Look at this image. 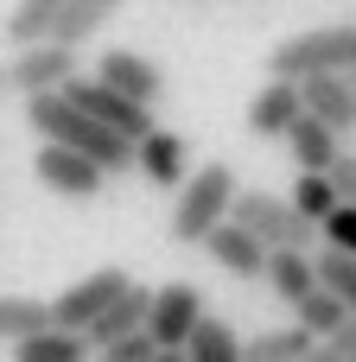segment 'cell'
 <instances>
[{"label":"cell","instance_id":"1","mask_svg":"<svg viewBox=\"0 0 356 362\" xmlns=\"http://www.w3.org/2000/svg\"><path fill=\"white\" fill-rule=\"evenodd\" d=\"M25 127H32L38 140L76 146V153H83V159H96V165H102L108 178L134 165V140H127L121 127L96 121L89 108H76V102H70L64 89H38V95H25Z\"/></svg>","mask_w":356,"mask_h":362},{"label":"cell","instance_id":"10","mask_svg":"<svg viewBox=\"0 0 356 362\" xmlns=\"http://www.w3.org/2000/svg\"><path fill=\"white\" fill-rule=\"evenodd\" d=\"M127 280H134L127 267H96V274H83L76 286H64V293L51 299V318H57L64 331H89V318H96V312H102Z\"/></svg>","mask_w":356,"mask_h":362},{"label":"cell","instance_id":"19","mask_svg":"<svg viewBox=\"0 0 356 362\" xmlns=\"http://www.w3.org/2000/svg\"><path fill=\"white\" fill-rule=\"evenodd\" d=\"M6 350L19 362H83L89 356V337L83 331H64V325H45V331H32V337H19Z\"/></svg>","mask_w":356,"mask_h":362},{"label":"cell","instance_id":"17","mask_svg":"<svg viewBox=\"0 0 356 362\" xmlns=\"http://www.w3.org/2000/svg\"><path fill=\"white\" fill-rule=\"evenodd\" d=\"M280 140L293 146L299 172H325V165L338 159V146H344V134H338V127H325V121H318V115H306V108L293 115V127H287Z\"/></svg>","mask_w":356,"mask_h":362},{"label":"cell","instance_id":"29","mask_svg":"<svg viewBox=\"0 0 356 362\" xmlns=\"http://www.w3.org/2000/svg\"><path fill=\"white\" fill-rule=\"evenodd\" d=\"M0 89H6V64H0Z\"/></svg>","mask_w":356,"mask_h":362},{"label":"cell","instance_id":"22","mask_svg":"<svg viewBox=\"0 0 356 362\" xmlns=\"http://www.w3.org/2000/svg\"><path fill=\"white\" fill-rule=\"evenodd\" d=\"M45 325H57L45 299H0V344H19V337H32Z\"/></svg>","mask_w":356,"mask_h":362},{"label":"cell","instance_id":"21","mask_svg":"<svg viewBox=\"0 0 356 362\" xmlns=\"http://www.w3.org/2000/svg\"><path fill=\"white\" fill-rule=\"evenodd\" d=\"M242 356H255V362H312L318 356V337L306 325H287V331H261L255 344H242Z\"/></svg>","mask_w":356,"mask_h":362},{"label":"cell","instance_id":"18","mask_svg":"<svg viewBox=\"0 0 356 362\" xmlns=\"http://www.w3.org/2000/svg\"><path fill=\"white\" fill-rule=\"evenodd\" d=\"M261 280L274 286V299H280V305L306 299V293L318 286V267H312V248H268V267H261Z\"/></svg>","mask_w":356,"mask_h":362},{"label":"cell","instance_id":"24","mask_svg":"<svg viewBox=\"0 0 356 362\" xmlns=\"http://www.w3.org/2000/svg\"><path fill=\"white\" fill-rule=\"evenodd\" d=\"M64 0H19L13 13H6V45H25V38H45L51 32V13H57Z\"/></svg>","mask_w":356,"mask_h":362},{"label":"cell","instance_id":"2","mask_svg":"<svg viewBox=\"0 0 356 362\" xmlns=\"http://www.w3.org/2000/svg\"><path fill=\"white\" fill-rule=\"evenodd\" d=\"M229 197H236V172H229V165H204V172L178 178L172 242H178V248H197V242H204V229L229 216Z\"/></svg>","mask_w":356,"mask_h":362},{"label":"cell","instance_id":"8","mask_svg":"<svg viewBox=\"0 0 356 362\" xmlns=\"http://www.w3.org/2000/svg\"><path fill=\"white\" fill-rule=\"evenodd\" d=\"M32 178H38L45 191H57V197H96L108 172H102L96 159H83L76 146H57V140H45V146L32 153Z\"/></svg>","mask_w":356,"mask_h":362},{"label":"cell","instance_id":"3","mask_svg":"<svg viewBox=\"0 0 356 362\" xmlns=\"http://www.w3.org/2000/svg\"><path fill=\"white\" fill-rule=\"evenodd\" d=\"M356 64V25H318V32H293L274 45L268 76H312V70H350Z\"/></svg>","mask_w":356,"mask_h":362},{"label":"cell","instance_id":"26","mask_svg":"<svg viewBox=\"0 0 356 362\" xmlns=\"http://www.w3.org/2000/svg\"><path fill=\"white\" fill-rule=\"evenodd\" d=\"M102 356H108V362H159V344H153V331L140 325V331L108 337V344H102Z\"/></svg>","mask_w":356,"mask_h":362},{"label":"cell","instance_id":"11","mask_svg":"<svg viewBox=\"0 0 356 362\" xmlns=\"http://www.w3.org/2000/svg\"><path fill=\"white\" fill-rule=\"evenodd\" d=\"M299 108L318 115V121L338 127V134H356V83H350V70H312V76H299Z\"/></svg>","mask_w":356,"mask_h":362},{"label":"cell","instance_id":"28","mask_svg":"<svg viewBox=\"0 0 356 362\" xmlns=\"http://www.w3.org/2000/svg\"><path fill=\"white\" fill-rule=\"evenodd\" d=\"M325 178L338 185V197H344V204H356V153H344V146H338V159L325 165Z\"/></svg>","mask_w":356,"mask_h":362},{"label":"cell","instance_id":"25","mask_svg":"<svg viewBox=\"0 0 356 362\" xmlns=\"http://www.w3.org/2000/svg\"><path fill=\"white\" fill-rule=\"evenodd\" d=\"M287 204H293L299 216H312V223H318V216L338 204V185H331L325 172H299V185H293V197H287Z\"/></svg>","mask_w":356,"mask_h":362},{"label":"cell","instance_id":"13","mask_svg":"<svg viewBox=\"0 0 356 362\" xmlns=\"http://www.w3.org/2000/svg\"><path fill=\"white\" fill-rule=\"evenodd\" d=\"M185 140L178 134H166V127H147L140 140H134V172L153 185V191H172L178 178H185Z\"/></svg>","mask_w":356,"mask_h":362},{"label":"cell","instance_id":"4","mask_svg":"<svg viewBox=\"0 0 356 362\" xmlns=\"http://www.w3.org/2000/svg\"><path fill=\"white\" fill-rule=\"evenodd\" d=\"M229 216H236L242 229H255L268 248H312V235H318V223L299 216V210H293L287 197H274V191H242V185H236Z\"/></svg>","mask_w":356,"mask_h":362},{"label":"cell","instance_id":"14","mask_svg":"<svg viewBox=\"0 0 356 362\" xmlns=\"http://www.w3.org/2000/svg\"><path fill=\"white\" fill-rule=\"evenodd\" d=\"M293 115H299V83L293 76H268V89L248 102V134L255 140H280L293 127Z\"/></svg>","mask_w":356,"mask_h":362},{"label":"cell","instance_id":"15","mask_svg":"<svg viewBox=\"0 0 356 362\" xmlns=\"http://www.w3.org/2000/svg\"><path fill=\"white\" fill-rule=\"evenodd\" d=\"M147 299H153V286L127 280V286H121V293L89 318V331H83V337H89V350H102V344H108V337H121V331H140V325H147Z\"/></svg>","mask_w":356,"mask_h":362},{"label":"cell","instance_id":"23","mask_svg":"<svg viewBox=\"0 0 356 362\" xmlns=\"http://www.w3.org/2000/svg\"><path fill=\"white\" fill-rule=\"evenodd\" d=\"M293 312H299V325H306L312 337H325V331H331V325H338V318H344L350 305H344V299H338V293H331V286L318 280V286H312L306 299H293Z\"/></svg>","mask_w":356,"mask_h":362},{"label":"cell","instance_id":"27","mask_svg":"<svg viewBox=\"0 0 356 362\" xmlns=\"http://www.w3.org/2000/svg\"><path fill=\"white\" fill-rule=\"evenodd\" d=\"M318 229H325V248H344V255H356V204H331L325 216H318Z\"/></svg>","mask_w":356,"mask_h":362},{"label":"cell","instance_id":"16","mask_svg":"<svg viewBox=\"0 0 356 362\" xmlns=\"http://www.w3.org/2000/svg\"><path fill=\"white\" fill-rule=\"evenodd\" d=\"M121 6H127V0H64V6L51 13V32H45V38H57V45H76V51H83V45H89L102 25H108Z\"/></svg>","mask_w":356,"mask_h":362},{"label":"cell","instance_id":"9","mask_svg":"<svg viewBox=\"0 0 356 362\" xmlns=\"http://www.w3.org/2000/svg\"><path fill=\"white\" fill-rule=\"evenodd\" d=\"M223 274H236V280H261V267H268V242L255 235V229H242L236 216H223V223H210L204 229V242H197Z\"/></svg>","mask_w":356,"mask_h":362},{"label":"cell","instance_id":"7","mask_svg":"<svg viewBox=\"0 0 356 362\" xmlns=\"http://www.w3.org/2000/svg\"><path fill=\"white\" fill-rule=\"evenodd\" d=\"M64 95H70V102H76V108H89V115H96V121H108V127H121V134H127V140H140V134H147V127H153V108H140V102H134V95H121V89H115V83H102V76H96V70H89V76H83V70H76V76H70V83H64Z\"/></svg>","mask_w":356,"mask_h":362},{"label":"cell","instance_id":"12","mask_svg":"<svg viewBox=\"0 0 356 362\" xmlns=\"http://www.w3.org/2000/svg\"><path fill=\"white\" fill-rule=\"evenodd\" d=\"M96 76L115 83L121 95H134L140 108H159V95H166V70L153 57H140V51H102L96 57Z\"/></svg>","mask_w":356,"mask_h":362},{"label":"cell","instance_id":"20","mask_svg":"<svg viewBox=\"0 0 356 362\" xmlns=\"http://www.w3.org/2000/svg\"><path fill=\"white\" fill-rule=\"evenodd\" d=\"M178 356H191V362H242V337H236L223 318H210V312H204V318L191 325V337H185V350H178Z\"/></svg>","mask_w":356,"mask_h":362},{"label":"cell","instance_id":"30","mask_svg":"<svg viewBox=\"0 0 356 362\" xmlns=\"http://www.w3.org/2000/svg\"><path fill=\"white\" fill-rule=\"evenodd\" d=\"M350 83H356V64H350Z\"/></svg>","mask_w":356,"mask_h":362},{"label":"cell","instance_id":"5","mask_svg":"<svg viewBox=\"0 0 356 362\" xmlns=\"http://www.w3.org/2000/svg\"><path fill=\"white\" fill-rule=\"evenodd\" d=\"M70 76H76V45H57V38H25V45H13L6 89L38 95V89H64Z\"/></svg>","mask_w":356,"mask_h":362},{"label":"cell","instance_id":"6","mask_svg":"<svg viewBox=\"0 0 356 362\" xmlns=\"http://www.w3.org/2000/svg\"><path fill=\"white\" fill-rule=\"evenodd\" d=\"M204 312H210V305H204V293H197L191 280H166V286L147 299V331H153L159 356H178L185 337H191V325H197Z\"/></svg>","mask_w":356,"mask_h":362}]
</instances>
